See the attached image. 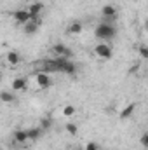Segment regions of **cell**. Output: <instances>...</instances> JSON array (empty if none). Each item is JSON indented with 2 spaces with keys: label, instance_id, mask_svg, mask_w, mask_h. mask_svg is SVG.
<instances>
[{
  "label": "cell",
  "instance_id": "obj_9",
  "mask_svg": "<svg viewBox=\"0 0 148 150\" xmlns=\"http://www.w3.org/2000/svg\"><path fill=\"white\" fill-rule=\"evenodd\" d=\"M23 28H25V33H26V35H33V33L38 32L40 25H38V23H33V21H28L26 25H23Z\"/></svg>",
  "mask_w": 148,
  "mask_h": 150
},
{
  "label": "cell",
  "instance_id": "obj_18",
  "mask_svg": "<svg viewBox=\"0 0 148 150\" xmlns=\"http://www.w3.org/2000/svg\"><path fill=\"white\" fill-rule=\"evenodd\" d=\"M75 112H77V110H75L73 105H66V107L63 108V115H65V117H73Z\"/></svg>",
  "mask_w": 148,
  "mask_h": 150
},
{
  "label": "cell",
  "instance_id": "obj_14",
  "mask_svg": "<svg viewBox=\"0 0 148 150\" xmlns=\"http://www.w3.org/2000/svg\"><path fill=\"white\" fill-rule=\"evenodd\" d=\"M26 134H28V140H38L42 134V129L40 127H30V129H26Z\"/></svg>",
  "mask_w": 148,
  "mask_h": 150
},
{
  "label": "cell",
  "instance_id": "obj_1",
  "mask_svg": "<svg viewBox=\"0 0 148 150\" xmlns=\"http://www.w3.org/2000/svg\"><path fill=\"white\" fill-rule=\"evenodd\" d=\"M115 33H117V30H115V26L111 25V23H99L98 26H96V32H94V35L99 38V40H110V38L115 37Z\"/></svg>",
  "mask_w": 148,
  "mask_h": 150
},
{
  "label": "cell",
  "instance_id": "obj_12",
  "mask_svg": "<svg viewBox=\"0 0 148 150\" xmlns=\"http://www.w3.org/2000/svg\"><path fill=\"white\" fill-rule=\"evenodd\" d=\"M82 28H84V26H82L80 21H73V23L68 26V33H70V35H78V33H82Z\"/></svg>",
  "mask_w": 148,
  "mask_h": 150
},
{
  "label": "cell",
  "instance_id": "obj_2",
  "mask_svg": "<svg viewBox=\"0 0 148 150\" xmlns=\"http://www.w3.org/2000/svg\"><path fill=\"white\" fill-rule=\"evenodd\" d=\"M94 54L101 59H110L111 58V47L106 44V42H101L94 47Z\"/></svg>",
  "mask_w": 148,
  "mask_h": 150
},
{
  "label": "cell",
  "instance_id": "obj_22",
  "mask_svg": "<svg viewBox=\"0 0 148 150\" xmlns=\"http://www.w3.org/2000/svg\"><path fill=\"white\" fill-rule=\"evenodd\" d=\"M72 150H80V149H72Z\"/></svg>",
  "mask_w": 148,
  "mask_h": 150
},
{
  "label": "cell",
  "instance_id": "obj_5",
  "mask_svg": "<svg viewBox=\"0 0 148 150\" xmlns=\"http://www.w3.org/2000/svg\"><path fill=\"white\" fill-rule=\"evenodd\" d=\"M12 18H14V21L18 23V25H26L28 21H30V12L26 11V9H19V11H16L14 14H12Z\"/></svg>",
  "mask_w": 148,
  "mask_h": 150
},
{
  "label": "cell",
  "instance_id": "obj_13",
  "mask_svg": "<svg viewBox=\"0 0 148 150\" xmlns=\"http://www.w3.org/2000/svg\"><path fill=\"white\" fill-rule=\"evenodd\" d=\"M16 98H14V93L11 91H0V101L2 103H12Z\"/></svg>",
  "mask_w": 148,
  "mask_h": 150
},
{
  "label": "cell",
  "instance_id": "obj_11",
  "mask_svg": "<svg viewBox=\"0 0 148 150\" xmlns=\"http://www.w3.org/2000/svg\"><path fill=\"white\" fill-rule=\"evenodd\" d=\"M5 58H7V61H9L11 65H19V61H21V56H19V52H16V51H9Z\"/></svg>",
  "mask_w": 148,
  "mask_h": 150
},
{
  "label": "cell",
  "instance_id": "obj_21",
  "mask_svg": "<svg viewBox=\"0 0 148 150\" xmlns=\"http://www.w3.org/2000/svg\"><path fill=\"white\" fill-rule=\"evenodd\" d=\"M147 143H148V138H147V134H143V138H141V145L147 147Z\"/></svg>",
  "mask_w": 148,
  "mask_h": 150
},
{
  "label": "cell",
  "instance_id": "obj_15",
  "mask_svg": "<svg viewBox=\"0 0 148 150\" xmlns=\"http://www.w3.org/2000/svg\"><path fill=\"white\" fill-rule=\"evenodd\" d=\"M132 112H134V103H129V105L120 112V119H129V117L132 115Z\"/></svg>",
  "mask_w": 148,
  "mask_h": 150
},
{
  "label": "cell",
  "instance_id": "obj_4",
  "mask_svg": "<svg viewBox=\"0 0 148 150\" xmlns=\"http://www.w3.org/2000/svg\"><path fill=\"white\" fill-rule=\"evenodd\" d=\"M35 80H37L38 87H42V89H47V87H51V84H52L51 74H45V72H37V74H35Z\"/></svg>",
  "mask_w": 148,
  "mask_h": 150
},
{
  "label": "cell",
  "instance_id": "obj_19",
  "mask_svg": "<svg viewBox=\"0 0 148 150\" xmlns=\"http://www.w3.org/2000/svg\"><path fill=\"white\" fill-rule=\"evenodd\" d=\"M140 56L143 59H148V47L147 45H140Z\"/></svg>",
  "mask_w": 148,
  "mask_h": 150
},
{
  "label": "cell",
  "instance_id": "obj_20",
  "mask_svg": "<svg viewBox=\"0 0 148 150\" xmlns=\"http://www.w3.org/2000/svg\"><path fill=\"white\" fill-rule=\"evenodd\" d=\"M85 150H98V145H96V143H87Z\"/></svg>",
  "mask_w": 148,
  "mask_h": 150
},
{
  "label": "cell",
  "instance_id": "obj_16",
  "mask_svg": "<svg viewBox=\"0 0 148 150\" xmlns=\"http://www.w3.org/2000/svg\"><path fill=\"white\" fill-rule=\"evenodd\" d=\"M51 126H52V119H51V117H44V119H42V122H40V126H38V127H40V129H42V131H45V129H49V127H51Z\"/></svg>",
  "mask_w": 148,
  "mask_h": 150
},
{
  "label": "cell",
  "instance_id": "obj_17",
  "mask_svg": "<svg viewBox=\"0 0 148 150\" xmlns=\"http://www.w3.org/2000/svg\"><path fill=\"white\" fill-rule=\"evenodd\" d=\"M65 129H66L72 136H75V134L78 133V126H77V124H73V122H68V124L65 126Z\"/></svg>",
  "mask_w": 148,
  "mask_h": 150
},
{
  "label": "cell",
  "instance_id": "obj_8",
  "mask_svg": "<svg viewBox=\"0 0 148 150\" xmlns=\"http://www.w3.org/2000/svg\"><path fill=\"white\" fill-rule=\"evenodd\" d=\"M14 142H16V143H21V145H25V143L28 142L26 129H18V131H14Z\"/></svg>",
  "mask_w": 148,
  "mask_h": 150
},
{
  "label": "cell",
  "instance_id": "obj_6",
  "mask_svg": "<svg viewBox=\"0 0 148 150\" xmlns=\"http://www.w3.org/2000/svg\"><path fill=\"white\" fill-rule=\"evenodd\" d=\"M101 14H103L105 23H111V21L115 19V16H117V9H115L113 5H105V7L101 9Z\"/></svg>",
  "mask_w": 148,
  "mask_h": 150
},
{
  "label": "cell",
  "instance_id": "obj_10",
  "mask_svg": "<svg viewBox=\"0 0 148 150\" xmlns=\"http://www.w3.org/2000/svg\"><path fill=\"white\" fill-rule=\"evenodd\" d=\"M12 89H14V91H25V89H26V79H23V77L14 79V82H12Z\"/></svg>",
  "mask_w": 148,
  "mask_h": 150
},
{
  "label": "cell",
  "instance_id": "obj_3",
  "mask_svg": "<svg viewBox=\"0 0 148 150\" xmlns=\"http://www.w3.org/2000/svg\"><path fill=\"white\" fill-rule=\"evenodd\" d=\"M52 51H54V54L58 56V58H66V59H72V56H73V52L65 45V44H54L52 45Z\"/></svg>",
  "mask_w": 148,
  "mask_h": 150
},
{
  "label": "cell",
  "instance_id": "obj_7",
  "mask_svg": "<svg viewBox=\"0 0 148 150\" xmlns=\"http://www.w3.org/2000/svg\"><path fill=\"white\" fill-rule=\"evenodd\" d=\"M26 11L30 12V18H40V14L44 11V4L42 2H33V4H30V7Z\"/></svg>",
  "mask_w": 148,
  "mask_h": 150
}]
</instances>
